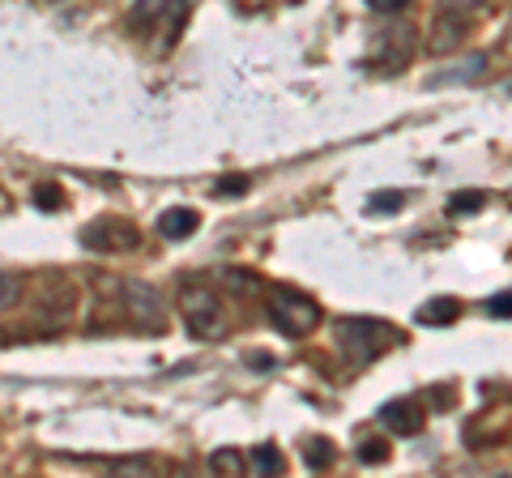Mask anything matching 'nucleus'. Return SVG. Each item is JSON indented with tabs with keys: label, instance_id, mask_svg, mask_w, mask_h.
Here are the masks:
<instances>
[{
	"label": "nucleus",
	"instance_id": "nucleus-1",
	"mask_svg": "<svg viewBox=\"0 0 512 478\" xmlns=\"http://www.w3.org/2000/svg\"><path fill=\"white\" fill-rule=\"evenodd\" d=\"M333 338H338L342 355H350L355 363H372L402 342V329H393L389 321H372V316H342L333 325Z\"/></svg>",
	"mask_w": 512,
	"mask_h": 478
},
{
	"label": "nucleus",
	"instance_id": "nucleus-2",
	"mask_svg": "<svg viewBox=\"0 0 512 478\" xmlns=\"http://www.w3.org/2000/svg\"><path fill=\"white\" fill-rule=\"evenodd\" d=\"M265 312H269V321H274V329L282 333H291V338H308V333L320 325V304L312 295H303L295 291V286H269V299H265Z\"/></svg>",
	"mask_w": 512,
	"mask_h": 478
},
{
	"label": "nucleus",
	"instance_id": "nucleus-3",
	"mask_svg": "<svg viewBox=\"0 0 512 478\" xmlns=\"http://www.w3.org/2000/svg\"><path fill=\"white\" fill-rule=\"evenodd\" d=\"M180 316L192 338H201V342H214L227 333V304H222V295L214 286H188L180 295Z\"/></svg>",
	"mask_w": 512,
	"mask_h": 478
},
{
	"label": "nucleus",
	"instance_id": "nucleus-4",
	"mask_svg": "<svg viewBox=\"0 0 512 478\" xmlns=\"http://www.w3.org/2000/svg\"><path fill=\"white\" fill-rule=\"evenodd\" d=\"M82 244L90 252H133L141 244V231L128 218H94L82 231Z\"/></svg>",
	"mask_w": 512,
	"mask_h": 478
},
{
	"label": "nucleus",
	"instance_id": "nucleus-5",
	"mask_svg": "<svg viewBox=\"0 0 512 478\" xmlns=\"http://www.w3.org/2000/svg\"><path fill=\"white\" fill-rule=\"evenodd\" d=\"M380 423L389 427L393 436H419L427 427V414L419 402H410V397H397V402H384L380 406Z\"/></svg>",
	"mask_w": 512,
	"mask_h": 478
},
{
	"label": "nucleus",
	"instance_id": "nucleus-6",
	"mask_svg": "<svg viewBox=\"0 0 512 478\" xmlns=\"http://www.w3.org/2000/svg\"><path fill=\"white\" fill-rule=\"evenodd\" d=\"M466 35H470L466 18H461L457 9H444L436 18V26H431V35H427V52L431 56H448V52H457V47L466 43Z\"/></svg>",
	"mask_w": 512,
	"mask_h": 478
},
{
	"label": "nucleus",
	"instance_id": "nucleus-7",
	"mask_svg": "<svg viewBox=\"0 0 512 478\" xmlns=\"http://www.w3.org/2000/svg\"><path fill=\"white\" fill-rule=\"evenodd\" d=\"M197 227H201V214H197V210H188V205L163 210V218H158V235H163V239H188Z\"/></svg>",
	"mask_w": 512,
	"mask_h": 478
},
{
	"label": "nucleus",
	"instance_id": "nucleus-8",
	"mask_svg": "<svg viewBox=\"0 0 512 478\" xmlns=\"http://www.w3.org/2000/svg\"><path fill=\"white\" fill-rule=\"evenodd\" d=\"M461 316V304L453 295H436V299H427V304L419 308V325H453Z\"/></svg>",
	"mask_w": 512,
	"mask_h": 478
},
{
	"label": "nucleus",
	"instance_id": "nucleus-9",
	"mask_svg": "<svg viewBox=\"0 0 512 478\" xmlns=\"http://www.w3.org/2000/svg\"><path fill=\"white\" fill-rule=\"evenodd\" d=\"M210 470H218V474H248V457L235 453V449H218L210 457Z\"/></svg>",
	"mask_w": 512,
	"mask_h": 478
},
{
	"label": "nucleus",
	"instance_id": "nucleus-10",
	"mask_svg": "<svg viewBox=\"0 0 512 478\" xmlns=\"http://www.w3.org/2000/svg\"><path fill=\"white\" fill-rule=\"evenodd\" d=\"M18 299H22V278L9 274V269H0V312L13 308Z\"/></svg>",
	"mask_w": 512,
	"mask_h": 478
},
{
	"label": "nucleus",
	"instance_id": "nucleus-11",
	"mask_svg": "<svg viewBox=\"0 0 512 478\" xmlns=\"http://www.w3.org/2000/svg\"><path fill=\"white\" fill-rule=\"evenodd\" d=\"M303 461H308L312 470H325L329 461H333V444H325V440H308V444H303Z\"/></svg>",
	"mask_w": 512,
	"mask_h": 478
},
{
	"label": "nucleus",
	"instance_id": "nucleus-12",
	"mask_svg": "<svg viewBox=\"0 0 512 478\" xmlns=\"http://www.w3.org/2000/svg\"><path fill=\"white\" fill-rule=\"evenodd\" d=\"M402 205H406V193H372L367 210H372V214H397Z\"/></svg>",
	"mask_w": 512,
	"mask_h": 478
},
{
	"label": "nucleus",
	"instance_id": "nucleus-13",
	"mask_svg": "<svg viewBox=\"0 0 512 478\" xmlns=\"http://www.w3.org/2000/svg\"><path fill=\"white\" fill-rule=\"evenodd\" d=\"M487 205V193H457L453 201H448V210L453 214H474V210H483Z\"/></svg>",
	"mask_w": 512,
	"mask_h": 478
},
{
	"label": "nucleus",
	"instance_id": "nucleus-14",
	"mask_svg": "<svg viewBox=\"0 0 512 478\" xmlns=\"http://www.w3.org/2000/svg\"><path fill=\"white\" fill-rule=\"evenodd\" d=\"M252 461H256V470H261V474H282V453L274 449V444H265V449L256 453Z\"/></svg>",
	"mask_w": 512,
	"mask_h": 478
},
{
	"label": "nucleus",
	"instance_id": "nucleus-15",
	"mask_svg": "<svg viewBox=\"0 0 512 478\" xmlns=\"http://www.w3.org/2000/svg\"><path fill=\"white\" fill-rule=\"evenodd\" d=\"M35 205H39V210H60V205H64V197H60V188H35Z\"/></svg>",
	"mask_w": 512,
	"mask_h": 478
},
{
	"label": "nucleus",
	"instance_id": "nucleus-16",
	"mask_svg": "<svg viewBox=\"0 0 512 478\" xmlns=\"http://www.w3.org/2000/svg\"><path fill=\"white\" fill-rule=\"evenodd\" d=\"M483 73H487V56H474L466 73H440L436 82H457V77H483Z\"/></svg>",
	"mask_w": 512,
	"mask_h": 478
},
{
	"label": "nucleus",
	"instance_id": "nucleus-17",
	"mask_svg": "<svg viewBox=\"0 0 512 478\" xmlns=\"http://www.w3.org/2000/svg\"><path fill=\"white\" fill-rule=\"evenodd\" d=\"M359 457H363V461H384V457H389V444L372 440V444H363V449H359Z\"/></svg>",
	"mask_w": 512,
	"mask_h": 478
},
{
	"label": "nucleus",
	"instance_id": "nucleus-18",
	"mask_svg": "<svg viewBox=\"0 0 512 478\" xmlns=\"http://www.w3.org/2000/svg\"><path fill=\"white\" fill-rule=\"evenodd\" d=\"M410 5V0H367V9H376V13H402Z\"/></svg>",
	"mask_w": 512,
	"mask_h": 478
},
{
	"label": "nucleus",
	"instance_id": "nucleus-19",
	"mask_svg": "<svg viewBox=\"0 0 512 478\" xmlns=\"http://www.w3.org/2000/svg\"><path fill=\"white\" fill-rule=\"evenodd\" d=\"M444 9H457V13H470V9H483L487 0H440Z\"/></svg>",
	"mask_w": 512,
	"mask_h": 478
},
{
	"label": "nucleus",
	"instance_id": "nucleus-20",
	"mask_svg": "<svg viewBox=\"0 0 512 478\" xmlns=\"http://www.w3.org/2000/svg\"><path fill=\"white\" fill-rule=\"evenodd\" d=\"M487 312H491V316H500V321H504V316H508V291H500V295H495L491 304H487Z\"/></svg>",
	"mask_w": 512,
	"mask_h": 478
}]
</instances>
